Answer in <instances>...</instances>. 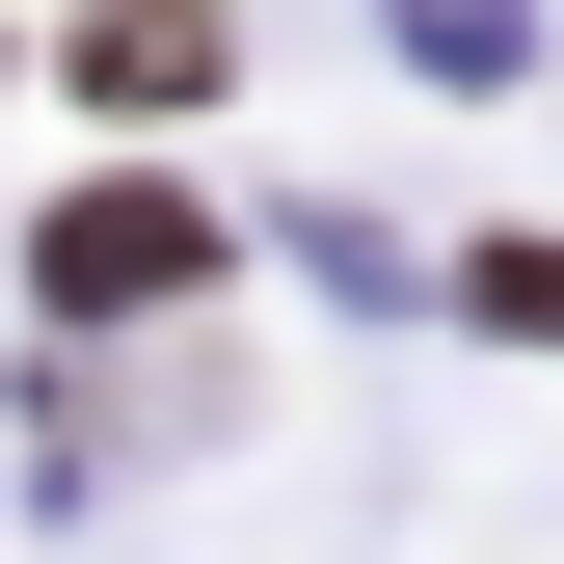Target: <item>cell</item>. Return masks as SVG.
<instances>
[{"mask_svg": "<svg viewBox=\"0 0 564 564\" xmlns=\"http://www.w3.org/2000/svg\"><path fill=\"white\" fill-rule=\"evenodd\" d=\"M188 269H216V216H188V188H82V216L28 242V296H54V323H162Z\"/></svg>", "mask_w": 564, "mask_h": 564, "instance_id": "1", "label": "cell"}, {"mask_svg": "<svg viewBox=\"0 0 564 564\" xmlns=\"http://www.w3.org/2000/svg\"><path fill=\"white\" fill-rule=\"evenodd\" d=\"M82 82H108V108H188V82H216V0H108Z\"/></svg>", "mask_w": 564, "mask_h": 564, "instance_id": "2", "label": "cell"}]
</instances>
